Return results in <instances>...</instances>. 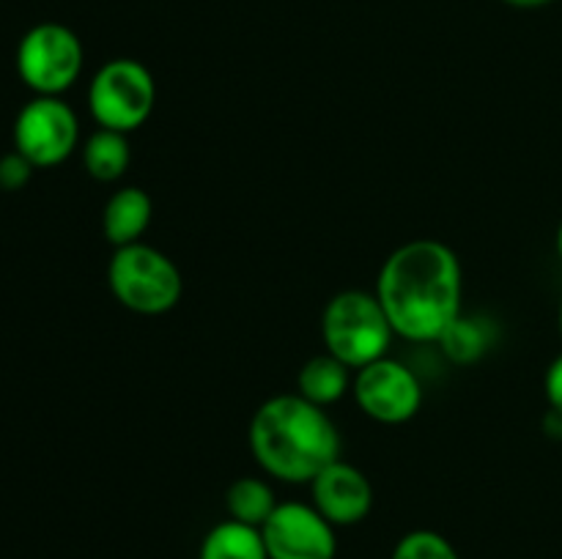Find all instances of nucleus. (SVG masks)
<instances>
[{"instance_id": "obj_1", "label": "nucleus", "mask_w": 562, "mask_h": 559, "mask_svg": "<svg viewBox=\"0 0 562 559\" xmlns=\"http://www.w3.org/2000/svg\"><path fill=\"white\" fill-rule=\"evenodd\" d=\"M373 294L398 338L437 343L464 312V272L459 255L437 239L406 241L384 258Z\"/></svg>"}, {"instance_id": "obj_2", "label": "nucleus", "mask_w": 562, "mask_h": 559, "mask_svg": "<svg viewBox=\"0 0 562 559\" xmlns=\"http://www.w3.org/2000/svg\"><path fill=\"white\" fill-rule=\"evenodd\" d=\"M247 444L252 460L269 477L291 486H311L318 471L340 458V433L333 417L296 392L274 395L258 406Z\"/></svg>"}, {"instance_id": "obj_3", "label": "nucleus", "mask_w": 562, "mask_h": 559, "mask_svg": "<svg viewBox=\"0 0 562 559\" xmlns=\"http://www.w3.org/2000/svg\"><path fill=\"white\" fill-rule=\"evenodd\" d=\"M395 332L376 294L351 288L327 301L322 316V340L333 356L360 370L387 356Z\"/></svg>"}, {"instance_id": "obj_4", "label": "nucleus", "mask_w": 562, "mask_h": 559, "mask_svg": "<svg viewBox=\"0 0 562 559\" xmlns=\"http://www.w3.org/2000/svg\"><path fill=\"white\" fill-rule=\"evenodd\" d=\"M108 285L115 301L137 316L170 312L184 290V280L173 258L143 241L115 247L108 263Z\"/></svg>"}, {"instance_id": "obj_5", "label": "nucleus", "mask_w": 562, "mask_h": 559, "mask_svg": "<svg viewBox=\"0 0 562 559\" xmlns=\"http://www.w3.org/2000/svg\"><path fill=\"white\" fill-rule=\"evenodd\" d=\"M157 104L151 69L135 58H113L97 69L88 85V110L102 129H140Z\"/></svg>"}, {"instance_id": "obj_6", "label": "nucleus", "mask_w": 562, "mask_h": 559, "mask_svg": "<svg viewBox=\"0 0 562 559\" xmlns=\"http://www.w3.org/2000/svg\"><path fill=\"white\" fill-rule=\"evenodd\" d=\"M80 36L60 22H38L16 44V75L36 96H60L82 75Z\"/></svg>"}, {"instance_id": "obj_7", "label": "nucleus", "mask_w": 562, "mask_h": 559, "mask_svg": "<svg viewBox=\"0 0 562 559\" xmlns=\"http://www.w3.org/2000/svg\"><path fill=\"white\" fill-rule=\"evenodd\" d=\"M14 151L33 168H55L75 153L80 142L77 113L60 96H36L14 118Z\"/></svg>"}, {"instance_id": "obj_8", "label": "nucleus", "mask_w": 562, "mask_h": 559, "mask_svg": "<svg viewBox=\"0 0 562 559\" xmlns=\"http://www.w3.org/2000/svg\"><path fill=\"white\" fill-rule=\"evenodd\" d=\"M351 395L360 411L382 425H404L423 406V384L404 362L382 360L355 370Z\"/></svg>"}, {"instance_id": "obj_9", "label": "nucleus", "mask_w": 562, "mask_h": 559, "mask_svg": "<svg viewBox=\"0 0 562 559\" xmlns=\"http://www.w3.org/2000/svg\"><path fill=\"white\" fill-rule=\"evenodd\" d=\"M269 559H335V526L305 502H280L261 526Z\"/></svg>"}, {"instance_id": "obj_10", "label": "nucleus", "mask_w": 562, "mask_h": 559, "mask_svg": "<svg viewBox=\"0 0 562 559\" xmlns=\"http://www.w3.org/2000/svg\"><path fill=\"white\" fill-rule=\"evenodd\" d=\"M313 507L333 526H355L373 510V486L366 471L344 458L333 460L327 469L311 480Z\"/></svg>"}, {"instance_id": "obj_11", "label": "nucleus", "mask_w": 562, "mask_h": 559, "mask_svg": "<svg viewBox=\"0 0 562 559\" xmlns=\"http://www.w3.org/2000/svg\"><path fill=\"white\" fill-rule=\"evenodd\" d=\"M154 217V201L140 186H121L108 197L102 212V233L113 247L135 244L143 239Z\"/></svg>"}, {"instance_id": "obj_12", "label": "nucleus", "mask_w": 562, "mask_h": 559, "mask_svg": "<svg viewBox=\"0 0 562 559\" xmlns=\"http://www.w3.org/2000/svg\"><path fill=\"white\" fill-rule=\"evenodd\" d=\"M351 373L355 370L346 362L324 351V354L311 356L300 367V373H296V395L322 406V409H329L351 389V381H355Z\"/></svg>"}, {"instance_id": "obj_13", "label": "nucleus", "mask_w": 562, "mask_h": 559, "mask_svg": "<svg viewBox=\"0 0 562 559\" xmlns=\"http://www.w3.org/2000/svg\"><path fill=\"white\" fill-rule=\"evenodd\" d=\"M497 340V327L486 316H467L461 312L453 323L437 340L442 354L453 365H475L477 360L488 354V349Z\"/></svg>"}, {"instance_id": "obj_14", "label": "nucleus", "mask_w": 562, "mask_h": 559, "mask_svg": "<svg viewBox=\"0 0 562 559\" xmlns=\"http://www.w3.org/2000/svg\"><path fill=\"white\" fill-rule=\"evenodd\" d=\"M198 559H269V554L258 526L228 518L206 532Z\"/></svg>"}, {"instance_id": "obj_15", "label": "nucleus", "mask_w": 562, "mask_h": 559, "mask_svg": "<svg viewBox=\"0 0 562 559\" xmlns=\"http://www.w3.org/2000/svg\"><path fill=\"white\" fill-rule=\"evenodd\" d=\"M82 164L91 179L104 181V184L119 181L132 164V146L124 132L99 126L82 146Z\"/></svg>"}, {"instance_id": "obj_16", "label": "nucleus", "mask_w": 562, "mask_h": 559, "mask_svg": "<svg viewBox=\"0 0 562 559\" xmlns=\"http://www.w3.org/2000/svg\"><path fill=\"white\" fill-rule=\"evenodd\" d=\"M272 486L263 477H239L225 491V507H228V518L239 521V524L258 526L261 529L269 521V515L278 507Z\"/></svg>"}, {"instance_id": "obj_17", "label": "nucleus", "mask_w": 562, "mask_h": 559, "mask_svg": "<svg viewBox=\"0 0 562 559\" xmlns=\"http://www.w3.org/2000/svg\"><path fill=\"white\" fill-rule=\"evenodd\" d=\"M390 559H461L453 543L434 529L406 532L393 548Z\"/></svg>"}, {"instance_id": "obj_18", "label": "nucleus", "mask_w": 562, "mask_h": 559, "mask_svg": "<svg viewBox=\"0 0 562 559\" xmlns=\"http://www.w3.org/2000/svg\"><path fill=\"white\" fill-rule=\"evenodd\" d=\"M33 164L22 157L20 151H11L0 157V190L3 192H16L31 181Z\"/></svg>"}, {"instance_id": "obj_19", "label": "nucleus", "mask_w": 562, "mask_h": 559, "mask_svg": "<svg viewBox=\"0 0 562 559\" xmlns=\"http://www.w3.org/2000/svg\"><path fill=\"white\" fill-rule=\"evenodd\" d=\"M543 392H547L549 409L560 411L562 414V354L554 356L552 365L547 367V376H543Z\"/></svg>"}, {"instance_id": "obj_20", "label": "nucleus", "mask_w": 562, "mask_h": 559, "mask_svg": "<svg viewBox=\"0 0 562 559\" xmlns=\"http://www.w3.org/2000/svg\"><path fill=\"white\" fill-rule=\"evenodd\" d=\"M508 5H514V9H543V5L554 3V0H505Z\"/></svg>"}, {"instance_id": "obj_21", "label": "nucleus", "mask_w": 562, "mask_h": 559, "mask_svg": "<svg viewBox=\"0 0 562 559\" xmlns=\"http://www.w3.org/2000/svg\"><path fill=\"white\" fill-rule=\"evenodd\" d=\"M554 250H558V258L562 261V219L558 225V236H554Z\"/></svg>"}, {"instance_id": "obj_22", "label": "nucleus", "mask_w": 562, "mask_h": 559, "mask_svg": "<svg viewBox=\"0 0 562 559\" xmlns=\"http://www.w3.org/2000/svg\"><path fill=\"white\" fill-rule=\"evenodd\" d=\"M558 327H560V334H562V299H560V310H558Z\"/></svg>"}]
</instances>
